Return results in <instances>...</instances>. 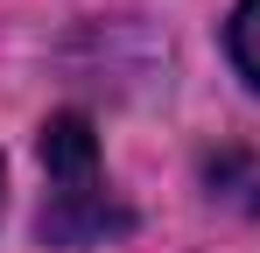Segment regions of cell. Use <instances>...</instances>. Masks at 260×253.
I'll use <instances>...</instances> for the list:
<instances>
[{"mask_svg":"<svg viewBox=\"0 0 260 253\" xmlns=\"http://www.w3.org/2000/svg\"><path fill=\"white\" fill-rule=\"evenodd\" d=\"M225 56H232V71L260 91V0H239V7H232V21H225Z\"/></svg>","mask_w":260,"mask_h":253,"instance_id":"cell-2","label":"cell"},{"mask_svg":"<svg viewBox=\"0 0 260 253\" xmlns=\"http://www.w3.org/2000/svg\"><path fill=\"white\" fill-rule=\"evenodd\" d=\"M43 246H99V239H120L134 218L127 204L106 190V169H99V134L85 113H56L43 126Z\"/></svg>","mask_w":260,"mask_h":253,"instance_id":"cell-1","label":"cell"}]
</instances>
